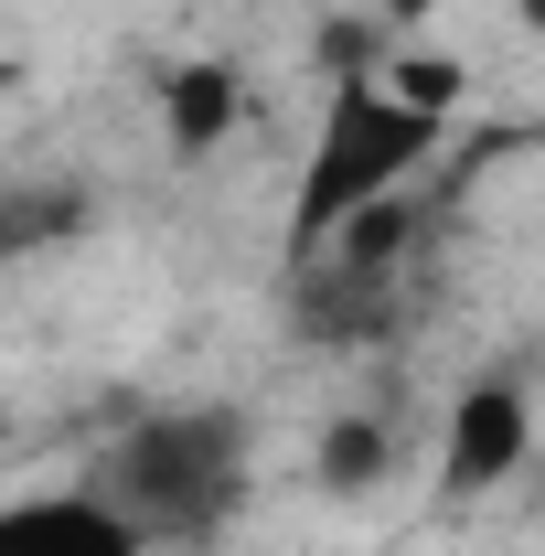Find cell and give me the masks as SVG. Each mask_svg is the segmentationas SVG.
I'll use <instances>...</instances> for the list:
<instances>
[{"mask_svg": "<svg viewBox=\"0 0 545 556\" xmlns=\"http://www.w3.org/2000/svg\"><path fill=\"white\" fill-rule=\"evenodd\" d=\"M385 460H396L385 417H332V428H321V482H332V492H364V482H385Z\"/></svg>", "mask_w": 545, "mask_h": 556, "instance_id": "7", "label": "cell"}, {"mask_svg": "<svg viewBox=\"0 0 545 556\" xmlns=\"http://www.w3.org/2000/svg\"><path fill=\"white\" fill-rule=\"evenodd\" d=\"M0 450H11V417H0Z\"/></svg>", "mask_w": 545, "mask_h": 556, "instance_id": "8", "label": "cell"}, {"mask_svg": "<svg viewBox=\"0 0 545 556\" xmlns=\"http://www.w3.org/2000/svg\"><path fill=\"white\" fill-rule=\"evenodd\" d=\"M236 118H246V75H236V65H182L172 86H161V129H172L182 161H204Z\"/></svg>", "mask_w": 545, "mask_h": 556, "instance_id": "5", "label": "cell"}, {"mask_svg": "<svg viewBox=\"0 0 545 556\" xmlns=\"http://www.w3.org/2000/svg\"><path fill=\"white\" fill-rule=\"evenodd\" d=\"M0 556H139V535L97 492H33V503H0Z\"/></svg>", "mask_w": 545, "mask_h": 556, "instance_id": "4", "label": "cell"}, {"mask_svg": "<svg viewBox=\"0 0 545 556\" xmlns=\"http://www.w3.org/2000/svg\"><path fill=\"white\" fill-rule=\"evenodd\" d=\"M439 161V118L407 108L385 75H342L332 108H321V139L300 161V204H289V257H310L332 225H353L364 204L407 193L417 172Z\"/></svg>", "mask_w": 545, "mask_h": 556, "instance_id": "2", "label": "cell"}, {"mask_svg": "<svg viewBox=\"0 0 545 556\" xmlns=\"http://www.w3.org/2000/svg\"><path fill=\"white\" fill-rule=\"evenodd\" d=\"M86 214H97V204H86V182H22V193H0V268L33 257V247H65Z\"/></svg>", "mask_w": 545, "mask_h": 556, "instance_id": "6", "label": "cell"}, {"mask_svg": "<svg viewBox=\"0 0 545 556\" xmlns=\"http://www.w3.org/2000/svg\"><path fill=\"white\" fill-rule=\"evenodd\" d=\"M86 492L139 535V556L150 546H214L246 514V492H257V428H246V407H225V396L150 407L97 450V482Z\"/></svg>", "mask_w": 545, "mask_h": 556, "instance_id": "1", "label": "cell"}, {"mask_svg": "<svg viewBox=\"0 0 545 556\" xmlns=\"http://www.w3.org/2000/svg\"><path fill=\"white\" fill-rule=\"evenodd\" d=\"M524 450H535V396H524V375H481L460 386V407H449V450H439V482L460 492H503L524 471Z\"/></svg>", "mask_w": 545, "mask_h": 556, "instance_id": "3", "label": "cell"}]
</instances>
